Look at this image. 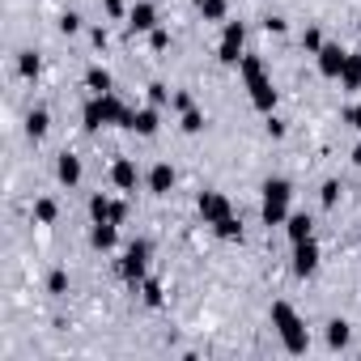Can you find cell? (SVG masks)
I'll list each match as a JSON object with an SVG mask.
<instances>
[{"mask_svg":"<svg viewBox=\"0 0 361 361\" xmlns=\"http://www.w3.org/2000/svg\"><path fill=\"white\" fill-rule=\"evenodd\" d=\"M272 327L281 331V340H285V348L298 357V353H306L310 348V336H306V323H302V314L289 306V302H272Z\"/></svg>","mask_w":361,"mask_h":361,"instance_id":"6da1fadb","label":"cell"},{"mask_svg":"<svg viewBox=\"0 0 361 361\" xmlns=\"http://www.w3.org/2000/svg\"><path fill=\"white\" fill-rule=\"evenodd\" d=\"M289 200H293V188L289 178H268L264 183V226H285L289 221Z\"/></svg>","mask_w":361,"mask_h":361,"instance_id":"7a4b0ae2","label":"cell"},{"mask_svg":"<svg viewBox=\"0 0 361 361\" xmlns=\"http://www.w3.org/2000/svg\"><path fill=\"white\" fill-rule=\"evenodd\" d=\"M243 43H247V26L243 22H226V35H221V47H217V60L221 64H238L247 51H243Z\"/></svg>","mask_w":361,"mask_h":361,"instance_id":"3957f363","label":"cell"},{"mask_svg":"<svg viewBox=\"0 0 361 361\" xmlns=\"http://www.w3.org/2000/svg\"><path fill=\"white\" fill-rule=\"evenodd\" d=\"M247 90H251V106H255L259 115H272V111H276V85H272V77H268V73L251 77V81H247Z\"/></svg>","mask_w":361,"mask_h":361,"instance_id":"277c9868","label":"cell"},{"mask_svg":"<svg viewBox=\"0 0 361 361\" xmlns=\"http://www.w3.org/2000/svg\"><path fill=\"white\" fill-rule=\"evenodd\" d=\"M196 209H200L204 226H217V221H226V217H230V200H226L221 192H200Z\"/></svg>","mask_w":361,"mask_h":361,"instance_id":"5b68a950","label":"cell"},{"mask_svg":"<svg viewBox=\"0 0 361 361\" xmlns=\"http://www.w3.org/2000/svg\"><path fill=\"white\" fill-rule=\"evenodd\" d=\"M319 272V243H293V276H314Z\"/></svg>","mask_w":361,"mask_h":361,"instance_id":"8992f818","label":"cell"},{"mask_svg":"<svg viewBox=\"0 0 361 361\" xmlns=\"http://www.w3.org/2000/svg\"><path fill=\"white\" fill-rule=\"evenodd\" d=\"M145 268H149V243H145V238H136V243L128 247V255H123L119 272H123L128 281H140V276H145Z\"/></svg>","mask_w":361,"mask_h":361,"instance_id":"52a82bcc","label":"cell"},{"mask_svg":"<svg viewBox=\"0 0 361 361\" xmlns=\"http://www.w3.org/2000/svg\"><path fill=\"white\" fill-rule=\"evenodd\" d=\"M314 60H319V73H323V77H331V81H340V68H344V60H348V51H344L340 43H323Z\"/></svg>","mask_w":361,"mask_h":361,"instance_id":"ba28073f","label":"cell"},{"mask_svg":"<svg viewBox=\"0 0 361 361\" xmlns=\"http://www.w3.org/2000/svg\"><path fill=\"white\" fill-rule=\"evenodd\" d=\"M128 30H132V35L157 30V9L149 5V0H140V5H132V9H128Z\"/></svg>","mask_w":361,"mask_h":361,"instance_id":"9c48e42d","label":"cell"},{"mask_svg":"<svg viewBox=\"0 0 361 361\" xmlns=\"http://www.w3.org/2000/svg\"><path fill=\"white\" fill-rule=\"evenodd\" d=\"M136 166L128 161V157H115V166H111V183L119 188V192H136Z\"/></svg>","mask_w":361,"mask_h":361,"instance_id":"30bf717a","label":"cell"},{"mask_svg":"<svg viewBox=\"0 0 361 361\" xmlns=\"http://www.w3.org/2000/svg\"><path fill=\"white\" fill-rule=\"evenodd\" d=\"M170 188H174V166L170 161H157L149 170V192L153 196H170Z\"/></svg>","mask_w":361,"mask_h":361,"instance_id":"8fae6325","label":"cell"},{"mask_svg":"<svg viewBox=\"0 0 361 361\" xmlns=\"http://www.w3.org/2000/svg\"><path fill=\"white\" fill-rule=\"evenodd\" d=\"M56 178L64 188H77L81 183V157L77 153H60V161H56Z\"/></svg>","mask_w":361,"mask_h":361,"instance_id":"7c38bea8","label":"cell"},{"mask_svg":"<svg viewBox=\"0 0 361 361\" xmlns=\"http://www.w3.org/2000/svg\"><path fill=\"white\" fill-rule=\"evenodd\" d=\"M90 243H94L98 251H111V247L119 243V226H115V221H94V230H90Z\"/></svg>","mask_w":361,"mask_h":361,"instance_id":"4fadbf2b","label":"cell"},{"mask_svg":"<svg viewBox=\"0 0 361 361\" xmlns=\"http://www.w3.org/2000/svg\"><path fill=\"white\" fill-rule=\"evenodd\" d=\"M340 90H361V51H348L344 68H340Z\"/></svg>","mask_w":361,"mask_h":361,"instance_id":"5bb4252c","label":"cell"},{"mask_svg":"<svg viewBox=\"0 0 361 361\" xmlns=\"http://www.w3.org/2000/svg\"><path fill=\"white\" fill-rule=\"evenodd\" d=\"M285 234H289V243H306V238H314V226H310L306 213H293V217L285 221Z\"/></svg>","mask_w":361,"mask_h":361,"instance_id":"9a60e30c","label":"cell"},{"mask_svg":"<svg viewBox=\"0 0 361 361\" xmlns=\"http://www.w3.org/2000/svg\"><path fill=\"white\" fill-rule=\"evenodd\" d=\"M132 132L136 136H157V106H140L136 119H132Z\"/></svg>","mask_w":361,"mask_h":361,"instance_id":"2e32d148","label":"cell"},{"mask_svg":"<svg viewBox=\"0 0 361 361\" xmlns=\"http://www.w3.org/2000/svg\"><path fill=\"white\" fill-rule=\"evenodd\" d=\"M47 128H51V115H47L43 106L26 115V136H30V140H43V136H47Z\"/></svg>","mask_w":361,"mask_h":361,"instance_id":"e0dca14e","label":"cell"},{"mask_svg":"<svg viewBox=\"0 0 361 361\" xmlns=\"http://www.w3.org/2000/svg\"><path fill=\"white\" fill-rule=\"evenodd\" d=\"M85 85H90V94H111V85H115V81H111V73H106V68H98V64H94V68L85 73Z\"/></svg>","mask_w":361,"mask_h":361,"instance_id":"ac0fdd59","label":"cell"},{"mask_svg":"<svg viewBox=\"0 0 361 361\" xmlns=\"http://www.w3.org/2000/svg\"><path fill=\"white\" fill-rule=\"evenodd\" d=\"M348 336H353V331H348V323H344V319H331V323H327V348H344V344H348Z\"/></svg>","mask_w":361,"mask_h":361,"instance_id":"d6986e66","label":"cell"},{"mask_svg":"<svg viewBox=\"0 0 361 361\" xmlns=\"http://www.w3.org/2000/svg\"><path fill=\"white\" fill-rule=\"evenodd\" d=\"M111 209H115V200H106V196H90V221H111Z\"/></svg>","mask_w":361,"mask_h":361,"instance_id":"ffe728a7","label":"cell"},{"mask_svg":"<svg viewBox=\"0 0 361 361\" xmlns=\"http://www.w3.org/2000/svg\"><path fill=\"white\" fill-rule=\"evenodd\" d=\"M56 213H60V209H56V200H35V221H39V226H51V221H56Z\"/></svg>","mask_w":361,"mask_h":361,"instance_id":"44dd1931","label":"cell"},{"mask_svg":"<svg viewBox=\"0 0 361 361\" xmlns=\"http://www.w3.org/2000/svg\"><path fill=\"white\" fill-rule=\"evenodd\" d=\"M39 68H43V60H39L35 51H22V60H18V73H22V77H39Z\"/></svg>","mask_w":361,"mask_h":361,"instance_id":"7402d4cb","label":"cell"},{"mask_svg":"<svg viewBox=\"0 0 361 361\" xmlns=\"http://www.w3.org/2000/svg\"><path fill=\"white\" fill-rule=\"evenodd\" d=\"M200 13H204V22H221L226 18V0H200Z\"/></svg>","mask_w":361,"mask_h":361,"instance_id":"603a6c76","label":"cell"},{"mask_svg":"<svg viewBox=\"0 0 361 361\" xmlns=\"http://www.w3.org/2000/svg\"><path fill=\"white\" fill-rule=\"evenodd\" d=\"M183 132H192V136H196V132H204V115H200L196 106H192V111H183Z\"/></svg>","mask_w":361,"mask_h":361,"instance_id":"cb8c5ba5","label":"cell"},{"mask_svg":"<svg viewBox=\"0 0 361 361\" xmlns=\"http://www.w3.org/2000/svg\"><path fill=\"white\" fill-rule=\"evenodd\" d=\"M213 230H217V234H221V238H243V226H238V221H234V213H230V217H226V221H217V226H213Z\"/></svg>","mask_w":361,"mask_h":361,"instance_id":"d4e9b609","label":"cell"},{"mask_svg":"<svg viewBox=\"0 0 361 361\" xmlns=\"http://www.w3.org/2000/svg\"><path fill=\"white\" fill-rule=\"evenodd\" d=\"M302 47H306V51H310V56H319V47H323V35H319V30H314V26H310V30H306V35H302Z\"/></svg>","mask_w":361,"mask_h":361,"instance_id":"484cf974","label":"cell"},{"mask_svg":"<svg viewBox=\"0 0 361 361\" xmlns=\"http://www.w3.org/2000/svg\"><path fill=\"white\" fill-rule=\"evenodd\" d=\"M149 102H153V106H166V102H170V90H166L161 81H153V85H149Z\"/></svg>","mask_w":361,"mask_h":361,"instance_id":"4316f807","label":"cell"},{"mask_svg":"<svg viewBox=\"0 0 361 361\" xmlns=\"http://www.w3.org/2000/svg\"><path fill=\"white\" fill-rule=\"evenodd\" d=\"M336 200H340V183L331 178V183H323V209H331Z\"/></svg>","mask_w":361,"mask_h":361,"instance_id":"83f0119b","label":"cell"},{"mask_svg":"<svg viewBox=\"0 0 361 361\" xmlns=\"http://www.w3.org/2000/svg\"><path fill=\"white\" fill-rule=\"evenodd\" d=\"M47 289H51V293H64V289H68V272H51V276H47Z\"/></svg>","mask_w":361,"mask_h":361,"instance_id":"f1b7e54d","label":"cell"},{"mask_svg":"<svg viewBox=\"0 0 361 361\" xmlns=\"http://www.w3.org/2000/svg\"><path fill=\"white\" fill-rule=\"evenodd\" d=\"M60 30H64V35H77V30H81V18H77V13H64V18H60Z\"/></svg>","mask_w":361,"mask_h":361,"instance_id":"f546056e","label":"cell"},{"mask_svg":"<svg viewBox=\"0 0 361 361\" xmlns=\"http://www.w3.org/2000/svg\"><path fill=\"white\" fill-rule=\"evenodd\" d=\"M145 302H149V306L161 302V285H157V281H145Z\"/></svg>","mask_w":361,"mask_h":361,"instance_id":"4dcf8cb0","label":"cell"},{"mask_svg":"<svg viewBox=\"0 0 361 361\" xmlns=\"http://www.w3.org/2000/svg\"><path fill=\"white\" fill-rule=\"evenodd\" d=\"M268 136H272V140H281V136H285V119L268 115Z\"/></svg>","mask_w":361,"mask_h":361,"instance_id":"1f68e13d","label":"cell"},{"mask_svg":"<svg viewBox=\"0 0 361 361\" xmlns=\"http://www.w3.org/2000/svg\"><path fill=\"white\" fill-rule=\"evenodd\" d=\"M264 30L268 35H285V18H264Z\"/></svg>","mask_w":361,"mask_h":361,"instance_id":"d6a6232c","label":"cell"},{"mask_svg":"<svg viewBox=\"0 0 361 361\" xmlns=\"http://www.w3.org/2000/svg\"><path fill=\"white\" fill-rule=\"evenodd\" d=\"M149 35H153V39H149V43H153V51H166V43H170V35H166V30H149Z\"/></svg>","mask_w":361,"mask_h":361,"instance_id":"836d02e7","label":"cell"},{"mask_svg":"<svg viewBox=\"0 0 361 361\" xmlns=\"http://www.w3.org/2000/svg\"><path fill=\"white\" fill-rule=\"evenodd\" d=\"M344 119H348V123L361 132V102H357V106H348V111H344Z\"/></svg>","mask_w":361,"mask_h":361,"instance_id":"e575fe53","label":"cell"},{"mask_svg":"<svg viewBox=\"0 0 361 361\" xmlns=\"http://www.w3.org/2000/svg\"><path fill=\"white\" fill-rule=\"evenodd\" d=\"M106 13L111 18H123V0H106Z\"/></svg>","mask_w":361,"mask_h":361,"instance_id":"d590c367","label":"cell"},{"mask_svg":"<svg viewBox=\"0 0 361 361\" xmlns=\"http://www.w3.org/2000/svg\"><path fill=\"white\" fill-rule=\"evenodd\" d=\"M353 161H357V166H361V145H357V149H353Z\"/></svg>","mask_w":361,"mask_h":361,"instance_id":"8d00e7d4","label":"cell"}]
</instances>
